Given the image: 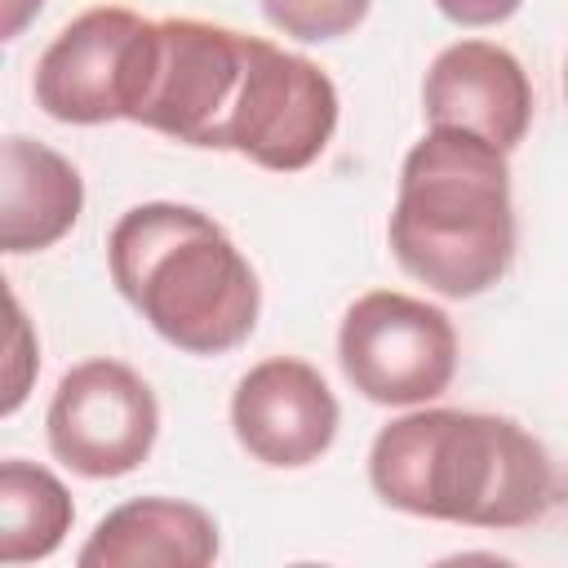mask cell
I'll use <instances>...</instances> for the list:
<instances>
[{"instance_id":"2e32d148","label":"cell","mask_w":568,"mask_h":568,"mask_svg":"<svg viewBox=\"0 0 568 568\" xmlns=\"http://www.w3.org/2000/svg\"><path fill=\"white\" fill-rule=\"evenodd\" d=\"M44 0H4V40H13L36 13H40Z\"/></svg>"},{"instance_id":"7c38bea8","label":"cell","mask_w":568,"mask_h":568,"mask_svg":"<svg viewBox=\"0 0 568 568\" xmlns=\"http://www.w3.org/2000/svg\"><path fill=\"white\" fill-rule=\"evenodd\" d=\"M0 244L4 253H40L58 244L80 209L84 182L71 160L31 138H9L0 151Z\"/></svg>"},{"instance_id":"6da1fadb","label":"cell","mask_w":568,"mask_h":568,"mask_svg":"<svg viewBox=\"0 0 568 568\" xmlns=\"http://www.w3.org/2000/svg\"><path fill=\"white\" fill-rule=\"evenodd\" d=\"M368 479L386 506L466 528H524L559 501L550 453L519 422L466 408H422L382 426Z\"/></svg>"},{"instance_id":"3957f363","label":"cell","mask_w":568,"mask_h":568,"mask_svg":"<svg viewBox=\"0 0 568 568\" xmlns=\"http://www.w3.org/2000/svg\"><path fill=\"white\" fill-rule=\"evenodd\" d=\"M115 288L142 320L186 355L240 346L262 311V288L235 240L200 209L151 200L106 235Z\"/></svg>"},{"instance_id":"7a4b0ae2","label":"cell","mask_w":568,"mask_h":568,"mask_svg":"<svg viewBox=\"0 0 568 568\" xmlns=\"http://www.w3.org/2000/svg\"><path fill=\"white\" fill-rule=\"evenodd\" d=\"M395 262L444 297H479L515 257L506 151L466 129H430L399 169L390 209Z\"/></svg>"},{"instance_id":"5bb4252c","label":"cell","mask_w":568,"mask_h":568,"mask_svg":"<svg viewBox=\"0 0 568 568\" xmlns=\"http://www.w3.org/2000/svg\"><path fill=\"white\" fill-rule=\"evenodd\" d=\"M373 0H262V13L271 27H280L293 40H337L355 31L368 18Z\"/></svg>"},{"instance_id":"e0dca14e","label":"cell","mask_w":568,"mask_h":568,"mask_svg":"<svg viewBox=\"0 0 568 568\" xmlns=\"http://www.w3.org/2000/svg\"><path fill=\"white\" fill-rule=\"evenodd\" d=\"M564 93H568V71H564Z\"/></svg>"},{"instance_id":"9a60e30c","label":"cell","mask_w":568,"mask_h":568,"mask_svg":"<svg viewBox=\"0 0 568 568\" xmlns=\"http://www.w3.org/2000/svg\"><path fill=\"white\" fill-rule=\"evenodd\" d=\"M439 13L457 27H497L506 22L524 0H435Z\"/></svg>"},{"instance_id":"4fadbf2b","label":"cell","mask_w":568,"mask_h":568,"mask_svg":"<svg viewBox=\"0 0 568 568\" xmlns=\"http://www.w3.org/2000/svg\"><path fill=\"white\" fill-rule=\"evenodd\" d=\"M75 506L62 479L36 462L9 457L0 466V559H49L71 532Z\"/></svg>"},{"instance_id":"5b68a950","label":"cell","mask_w":568,"mask_h":568,"mask_svg":"<svg viewBox=\"0 0 568 568\" xmlns=\"http://www.w3.org/2000/svg\"><path fill=\"white\" fill-rule=\"evenodd\" d=\"M337 364L364 399L413 408L448 390L457 373V333L439 306L373 288L342 315Z\"/></svg>"},{"instance_id":"ba28073f","label":"cell","mask_w":568,"mask_h":568,"mask_svg":"<svg viewBox=\"0 0 568 568\" xmlns=\"http://www.w3.org/2000/svg\"><path fill=\"white\" fill-rule=\"evenodd\" d=\"M142 27L146 18L120 4H98L71 18L36 62V102L62 124L124 120Z\"/></svg>"},{"instance_id":"9c48e42d","label":"cell","mask_w":568,"mask_h":568,"mask_svg":"<svg viewBox=\"0 0 568 568\" xmlns=\"http://www.w3.org/2000/svg\"><path fill=\"white\" fill-rule=\"evenodd\" d=\"M342 408L306 359L271 355L253 364L231 395V426L240 448L262 466H311L337 439Z\"/></svg>"},{"instance_id":"8992f818","label":"cell","mask_w":568,"mask_h":568,"mask_svg":"<svg viewBox=\"0 0 568 568\" xmlns=\"http://www.w3.org/2000/svg\"><path fill=\"white\" fill-rule=\"evenodd\" d=\"M337 129V89L302 53L248 36L244 80L222 133V151L248 155L262 169L297 173L320 160Z\"/></svg>"},{"instance_id":"30bf717a","label":"cell","mask_w":568,"mask_h":568,"mask_svg":"<svg viewBox=\"0 0 568 568\" xmlns=\"http://www.w3.org/2000/svg\"><path fill=\"white\" fill-rule=\"evenodd\" d=\"M422 111L430 129H466L501 151H515L532 124V84L510 49L457 40L430 62Z\"/></svg>"},{"instance_id":"8fae6325","label":"cell","mask_w":568,"mask_h":568,"mask_svg":"<svg viewBox=\"0 0 568 568\" xmlns=\"http://www.w3.org/2000/svg\"><path fill=\"white\" fill-rule=\"evenodd\" d=\"M217 559V524L178 497H133L98 519L80 568H204Z\"/></svg>"},{"instance_id":"277c9868","label":"cell","mask_w":568,"mask_h":568,"mask_svg":"<svg viewBox=\"0 0 568 568\" xmlns=\"http://www.w3.org/2000/svg\"><path fill=\"white\" fill-rule=\"evenodd\" d=\"M244 31L200 18H146L129 71L124 120L186 146L222 151V133L244 80Z\"/></svg>"},{"instance_id":"52a82bcc","label":"cell","mask_w":568,"mask_h":568,"mask_svg":"<svg viewBox=\"0 0 568 568\" xmlns=\"http://www.w3.org/2000/svg\"><path fill=\"white\" fill-rule=\"evenodd\" d=\"M44 426L49 448L67 470L84 479H115L151 457L160 404L129 364L84 359L62 373Z\"/></svg>"}]
</instances>
